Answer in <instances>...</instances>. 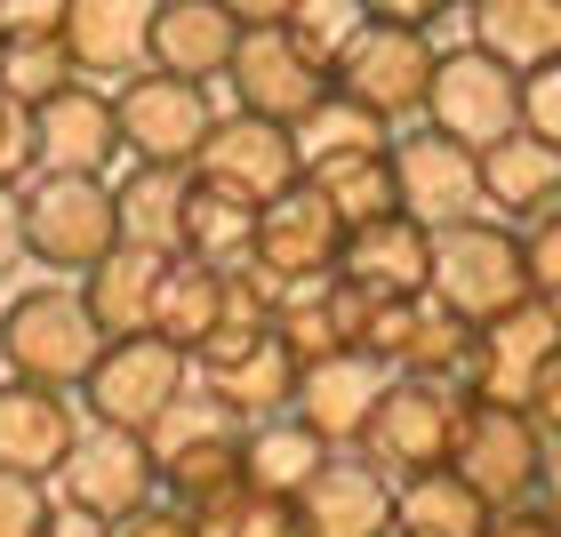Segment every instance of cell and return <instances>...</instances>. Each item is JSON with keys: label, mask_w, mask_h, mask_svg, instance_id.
Masks as SVG:
<instances>
[{"label": "cell", "mask_w": 561, "mask_h": 537, "mask_svg": "<svg viewBox=\"0 0 561 537\" xmlns=\"http://www.w3.org/2000/svg\"><path fill=\"white\" fill-rule=\"evenodd\" d=\"M105 345H113V338L96 329V313L81 305V289H65V281L16 289L9 305H0V369L24 377V386L81 393Z\"/></svg>", "instance_id": "6da1fadb"}, {"label": "cell", "mask_w": 561, "mask_h": 537, "mask_svg": "<svg viewBox=\"0 0 561 537\" xmlns=\"http://www.w3.org/2000/svg\"><path fill=\"white\" fill-rule=\"evenodd\" d=\"M433 297H442L457 321H473V329L497 321V313H514L522 297H538L529 258H522V225L473 217V225L433 233Z\"/></svg>", "instance_id": "7a4b0ae2"}, {"label": "cell", "mask_w": 561, "mask_h": 537, "mask_svg": "<svg viewBox=\"0 0 561 537\" xmlns=\"http://www.w3.org/2000/svg\"><path fill=\"white\" fill-rule=\"evenodd\" d=\"M121 249L113 176H33L24 185V258L48 273H89Z\"/></svg>", "instance_id": "3957f363"}, {"label": "cell", "mask_w": 561, "mask_h": 537, "mask_svg": "<svg viewBox=\"0 0 561 537\" xmlns=\"http://www.w3.org/2000/svg\"><path fill=\"white\" fill-rule=\"evenodd\" d=\"M449 466L490 498V514H505V505H529V498L546 490L553 442L538 433V418L514 409V401H466V425H457Z\"/></svg>", "instance_id": "277c9868"}, {"label": "cell", "mask_w": 561, "mask_h": 537, "mask_svg": "<svg viewBox=\"0 0 561 537\" xmlns=\"http://www.w3.org/2000/svg\"><path fill=\"white\" fill-rule=\"evenodd\" d=\"M457 425H466V386H442V377H386L377 393V418L362 433V457L386 466L393 481L449 466Z\"/></svg>", "instance_id": "5b68a950"}, {"label": "cell", "mask_w": 561, "mask_h": 537, "mask_svg": "<svg viewBox=\"0 0 561 537\" xmlns=\"http://www.w3.org/2000/svg\"><path fill=\"white\" fill-rule=\"evenodd\" d=\"M433 65H442V48H433V33H417V24H362V33L345 41L337 72H329V89L401 129V121H425Z\"/></svg>", "instance_id": "8992f818"}, {"label": "cell", "mask_w": 561, "mask_h": 537, "mask_svg": "<svg viewBox=\"0 0 561 537\" xmlns=\"http://www.w3.org/2000/svg\"><path fill=\"white\" fill-rule=\"evenodd\" d=\"M193 377H201V393H217L241 425H257V418L297 409L305 362L289 353V338H280V329H241V321H225L217 338L193 353Z\"/></svg>", "instance_id": "52a82bcc"}, {"label": "cell", "mask_w": 561, "mask_h": 537, "mask_svg": "<svg viewBox=\"0 0 561 537\" xmlns=\"http://www.w3.org/2000/svg\"><path fill=\"white\" fill-rule=\"evenodd\" d=\"M193 185L209 193H233L249 201V209H265V201H280L289 185H305V152H297V129H280V121L265 113H217L209 145L193 152Z\"/></svg>", "instance_id": "ba28073f"}, {"label": "cell", "mask_w": 561, "mask_h": 537, "mask_svg": "<svg viewBox=\"0 0 561 537\" xmlns=\"http://www.w3.org/2000/svg\"><path fill=\"white\" fill-rule=\"evenodd\" d=\"M193 393V353H176L169 338H113L89 369V425H121V433H152V418Z\"/></svg>", "instance_id": "9c48e42d"}, {"label": "cell", "mask_w": 561, "mask_h": 537, "mask_svg": "<svg viewBox=\"0 0 561 537\" xmlns=\"http://www.w3.org/2000/svg\"><path fill=\"white\" fill-rule=\"evenodd\" d=\"M425 129L490 152L497 137L522 129V72H505L490 48H473V41L466 48H442L433 89H425Z\"/></svg>", "instance_id": "30bf717a"}, {"label": "cell", "mask_w": 561, "mask_h": 537, "mask_svg": "<svg viewBox=\"0 0 561 537\" xmlns=\"http://www.w3.org/2000/svg\"><path fill=\"white\" fill-rule=\"evenodd\" d=\"M362 353L386 377H442V386H466L473 362V321H457L442 297H377L369 305V338Z\"/></svg>", "instance_id": "8fae6325"}, {"label": "cell", "mask_w": 561, "mask_h": 537, "mask_svg": "<svg viewBox=\"0 0 561 537\" xmlns=\"http://www.w3.org/2000/svg\"><path fill=\"white\" fill-rule=\"evenodd\" d=\"M113 105H121L129 161L193 169V152L209 145V129H217L209 81H176V72H161V65H145V72H129V81H113Z\"/></svg>", "instance_id": "7c38bea8"}, {"label": "cell", "mask_w": 561, "mask_h": 537, "mask_svg": "<svg viewBox=\"0 0 561 537\" xmlns=\"http://www.w3.org/2000/svg\"><path fill=\"white\" fill-rule=\"evenodd\" d=\"M561 362V305L553 297H522L514 313L473 329V362H466V401H514L529 409L538 377Z\"/></svg>", "instance_id": "4fadbf2b"}, {"label": "cell", "mask_w": 561, "mask_h": 537, "mask_svg": "<svg viewBox=\"0 0 561 537\" xmlns=\"http://www.w3.org/2000/svg\"><path fill=\"white\" fill-rule=\"evenodd\" d=\"M393 176H401V209H410L417 225H433V233L490 217V193H481V152L457 145V137H442V129L393 137Z\"/></svg>", "instance_id": "5bb4252c"}, {"label": "cell", "mask_w": 561, "mask_h": 537, "mask_svg": "<svg viewBox=\"0 0 561 537\" xmlns=\"http://www.w3.org/2000/svg\"><path fill=\"white\" fill-rule=\"evenodd\" d=\"M57 498L89 505L96 522H129V514H145V505L161 498V466H152L145 433H121V425H89L81 442H72L65 473H57Z\"/></svg>", "instance_id": "9a60e30c"}, {"label": "cell", "mask_w": 561, "mask_h": 537, "mask_svg": "<svg viewBox=\"0 0 561 537\" xmlns=\"http://www.w3.org/2000/svg\"><path fill=\"white\" fill-rule=\"evenodd\" d=\"M225 89H233L241 113H265L280 129H297V121L329 96V72L289 41V24H265V33H241L233 65H225Z\"/></svg>", "instance_id": "2e32d148"}, {"label": "cell", "mask_w": 561, "mask_h": 537, "mask_svg": "<svg viewBox=\"0 0 561 537\" xmlns=\"http://www.w3.org/2000/svg\"><path fill=\"white\" fill-rule=\"evenodd\" d=\"M33 137H41V169L48 176H113V161L129 152V137H121V105H113L105 81L57 89L33 113Z\"/></svg>", "instance_id": "e0dca14e"}, {"label": "cell", "mask_w": 561, "mask_h": 537, "mask_svg": "<svg viewBox=\"0 0 561 537\" xmlns=\"http://www.w3.org/2000/svg\"><path fill=\"white\" fill-rule=\"evenodd\" d=\"M393 490L401 481L386 466H369L362 449H329L321 473L305 481V498H297L305 537H401L393 529Z\"/></svg>", "instance_id": "ac0fdd59"}, {"label": "cell", "mask_w": 561, "mask_h": 537, "mask_svg": "<svg viewBox=\"0 0 561 537\" xmlns=\"http://www.w3.org/2000/svg\"><path fill=\"white\" fill-rule=\"evenodd\" d=\"M345 233L353 225L329 209L313 185H289L280 201L257 209V249H249V258H257L273 281H321V273L345 265Z\"/></svg>", "instance_id": "d6986e66"}, {"label": "cell", "mask_w": 561, "mask_h": 537, "mask_svg": "<svg viewBox=\"0 0 561 537\" xmlns=\"http://www.w3.org/2000/svg\"><path fill=\"white\" fill-rule=\"evenodd\" d=\"M81 433H89V425H81V393L24 386V377H9V386H0V466H9V473L57 481Z\"/></svg>", "instance_id": "ffe728a7"}, {"label": "cell", "mask_w": 561, "mask_h": 537, "mask_svg": "<svg viewBox=\"0 0 561 537\" xmlns=\"http://www.w3.org/2000/svg\"><path fill=\"white\" fill-rule=\"evenodd\" d=\"M152 16L161 0H65V48L81 81H129L152 65Z\"/></svg>", "instance_id": "44dd1931"}, {"label": "cell", "mask_w": 561, "mask_h": 537, "mask_svg": "<svg viewBox=\"0 0 561 537\" xmlns=\"http://www.w3.org/2000/svg\"><path fill=\"white\" fill-rule=\"evenodd\" d=\"M337 273L353 289H369V297H425L433 289V225H417L410 209L353 225Z\"/></svg>", "instance_id": "7402d4cb"}, {"label": "cell", "mask_w": 561, "mask_h": 537, "mask_svg": "<svg viewBox=\"0 0 561 537\" xmlns=\"http://www.w3.org/2000/svg\"><path fill=\"white\" fill-rule=\"evenodd\" d=\"M377 393H386V369L369 353H329V362H305V377H297V418L329 449H362V433L377 418Z\"/></svg>", "instance_id": "603a6c76"}, {"label": "cell", "mask_w": 561, "mask_h": 537, "mask_svg": "<svg viewBox=\"0 0 561 537\" xmlns=\"http://www.w3.org/2000/svg\"><path fill=\"white\" fill-rule=\"evenodd\" d=\"M185 209H193V169L129 161L113 176V217H121V241H129V249L185 258Z\"/></svg>", "instance_id": "cb8c5ba5"}, {"label": "cell", "mask_w": 561, "mask_h": 537, "mask_svg": "<svg viewBox=\"0 0 561 537\" xmlns=\"http://www.w3.org/2000/svg\"><path fill=\"white\" fill-rule=\"evenodd\" d=\"M481 193H490V217H505V225L546 217L561 201V145L529 137V129L497 137L490 152H481Z\"/></svg>", "instance_id": "d4e9b609"}, {"label": "cell", "mask_w": 561, "mask_h": 537, "mask_svg": "<svg viewBox=\"0 0 561 537\" xmlns=\"http://www.w3.org/2000/svg\"><path fill=\"white\" fill-rule=\"evenodd\" d=\"M233 48H241V24L217 0H161V16H152V65L176 81H225Z\"/></svg>", "instance_id": "484cf974"}, {"label": "cell", "mask_w": 561, "mask_h": 537, "mask_svg": "<svg viewBox=\"0 0 561 537\" xmlns=\"http://www.w3.org/2000/svg\"><path fill=\"white\" fill-rule=\"evenodd\" d=\"M321 457H329V442L313 425L297 418V409H280V418H257L241 433V473H249V498H305V481L321 473Z\"/></svg>", "instance_id": "4316f807"}, {"label": "cell", "mask_w": 561, "mask_h": 537, "mask_svg": "<svg viewBox=\"0 0 561 537\" xmlns=\"http://www.w3.org/2000/svg\"><path fill=\"white\" fill-rule=\"evenodd\" d=\"M161 273L169 258H152V249H129L121 241L105 265L81 273V305L96 313L105 338H152V297H161Z\"/></svg>", "instance_id": "83f0119b"}, {"label": "cell", "mask_w": 561, "mask_h": 537, "mask_svg": "<svg viewBox=\"0 0 561 537\" xmlns=\"http://www.w3.org/2000/svg\"><path fill=\"white\" fill-rule=\"evenodd\" d=\"M233 297H225V273L201 265V258H169L161 273V297H152V338H169L176 353H201L225 329Z\"/></svg>", "instance_id": "f1b7e54d"}, {"label": "cell", "mask_w": 561, "mask_h": 537, "mask_svg": "<svg viewBox=\"0 0 561 537\" xmlns=\"http://www.w3.org/2000/svg\"><path fill=\"white\" fill-rule=\"evenodd\" d=\"M473 48H490L505 72H538L561 57V0H473Z\"/></svg>", "instance_id": "f546056e"}, {"label": "cell", "mask_w": 561, "mask_h": 537, "mask_svg": "<svg viewBox=\"0 0 561 537\" xmlns=\"http://www.w3.org/2000/svg\"><path fill=\"white\" fill-rule=\"evenodd\" d=\"M393 529L401 537H481L490 529V498L457 466H433V473H410L393 490Z\"/></svg>", "instance_id": "4dcf8cb0"}, {"label": "cell", "mask_w": 561, "mask_h": 537, "mask_svg": "<svg viewBox=\"0 0 561 537\" xmlns=\"http://www.w3.org/2000/svg\"><path fill=\"white\" fill-rule=\"evenodd\" d=\"M329 209L345 225H369V217H393L401 209V176H393V145H369V152H329V161L305 169Z\"/></svg>", "instance_id": "1f68e13d"}, {"label": "cell", "mask_w": 561, "mask_h": 537, "mask_svg": "<svg viewBox=\"0 0 561 537\" xmlns=\"http://www.w3.org/2000/svg\"><path fill=\"white\" fill-rule=\"evenodd\" d=\"M81 81V65H72L65 33H0V96H16V105H48L57 89Z\"/></svg>", "instance_id": "d6a6232c"}, {"label": "cell", "mask_w": 561, "mask_h": 537, "mask_svg": "<svg viewBox=\"0 0 561 537\" xmlns=\"http://www.w3.org/2000/svg\"><path fill=\"white\" fill-rule=\"evenodd\" d=\"M249 249H257V209H249V201H233V193L193 185V209H185V258L233 273V265H249Z\"/></svg>", "instance_id": "836d02e7"}, {"label": "cell", "mask_w": 561, "mask_h": 537, "mask_svg": "<svg viewBox=\"0 0 561 537\" xmlns=\"http://www.w3.org/2000/svg\"><path fill=\"white\" fill-rule=\"evenodd\" d=\"M369 145H393V121H377L369 105H353V96L329 89L313 113L297 121V152H305V169L329 161V152H369Z\"/></svg>", "instance_id": "e575fe53"}, {"label": "cell", "mask_w": 561, "mask_h": 537, "mask_svg": "<svg viewBox=\"0 0 561 537\" xmlns=\"http://www.w3.org/2000/svg\"><path fill=\"white\" fill-rule=\"evenodd\" d=\"M362 24H369V16H362V0H297V9H289V41H297L321 72H337L345 41L362 33Z\"/></svg>", "instance_id": "d590c367"}, {"label": "cell", "mask_w": 561, "mask_h": 537, "mask_svg": "<svg viewBox=\"0 0 561 537\" xmlns=\"http://www.w3.org/2000/svg\"><path fill=\"white\" fill-rule=\"evenodd\" d=\"M41 176V137H33V105L0 96V185H33Z\"/></svg>", "instance_id": "8d00e7d4"}, {"label": "cell", "mask_w": 561, "mask_h": 537, "mask_svg": "<svg viewBox=\"0 0 561 537\" xmlns=\"http://www.w3.org/2000/svg\"><path fill=\"white\" fill-rule=\"evenodd\" d=\"M48 481H33V473H9L0 466V537H41L48 529Z\"/></svg>", "instance_id": "74e56055"}, {"label": "cell", "mask_w": 561, "mask_h": 537, "mask_svg": "<svg viewBox=\"0 0 561 537\" xmlns=\"http://www.w3.org/2000/svg\"><path fill=\"white\" fill-rule=\"evenodd\" d=\"M522 258H529V281H538V297L561 305V201L546 217H529L522 225Z\"/></svg>", "instance_id": "f35d334b"}, {"label": "cell", "mask_w": 561, "mask_h": 537, "mask_svg": "<svg viewBox=\"0 0 561 537\" xmlns=\"http://www.w3.org/2000/svg\"><path fill=\"white\" fill-rule=\"evenodd\" d=\"M522 129L561 145V57L538 65V72H522Z\"/></svg>", "instance_id": "ab89813d"}, {"label": "cell", "mask_w": 561, "mask_h": 537, "mask_svg": "<svg viewBox=\"0 0 561 537\" xmlns=\"http://www.w3.org/2000/svg\"><path fill=\"white\" fill-rule=\"evenodd\" d=\"M217 537H305V514H297L289 498H249Z\"/></svg>", "instance_id": "60d3db41"}, {"label": "cell", "mask_w": 561, "mask_h": 537, "mask_svg": "<svg viewBox=\"0 0 561 537\" xmlns=\"http://www.w3.org/2000/svg\"><path fill=\"white\" fill-rule=\"evenodd\" d=\"M113 537H209V522H201V514H185L176 498H152L145 514L113 522Z\"/></svg>", "instance_id": "b9f144b4"}, {"label": "cell", "mask_w": 561, "mask_h": 537, "mask_svg": "<svg viewBox=\"0 0 561 537\" xmlns=\"http://www.w3.org/2000/svg\"><path fill=\"white\" fill-rule=\"evenodd\" d=\"M16 265H33L24 258V185H0V281Z\"/></svg>", "instance_id": "7bdbcfd3"}, {"label": "cell", "mask_w": 561, "mask_h": 537, "mask_svg": "<svg viewBox=\"0 0 561 537\" xmlns=\"http://www.w3.org/2000/svg\"><path fill=\"white\" fill-rule=\"evenodd\" d=\"M481 537H561V522L546 514V498H529V505H505V514H490V529Z\"/></svg>", "instance_id": "ee69618b"}, {"label": "cell", "mask_w": 561, "mask_h": 537, "mask_svg": "<svg viewBox=\"0 0 561 537\" xmlns=\"http://www.w3.org/2000/svg\"><path fill=\"white\" fill-rule=\"evenodd\" d=\"M0 33H65V0H0Z\"/></svg>", "instance_id": "f6af8a7d"}, {"label": "cell", "mask_w": 561, "mask_h": 537, "mask_svg": "<svg viewBox=\"0 0 561 537\" xmlns=\"http://www.w3.org/2000/svg\"><path fill=\"white\" fill-rule=\"evenodd\" d=\"M449 0H362L369 24H417V33H433V16H442Z\"/></svg>", "instance_id": "bcb514c9"}, {"label": "cell", "mask_w": 561, "mask_h": 537, "mask_svg": "<svg viewBox=\"0 0 561 537\" xmlns=\"http://www.w3.org/2000/svg\"><path fill=\"white\" fill-rule=\"evenodd\" d=\"M41 537H113V522H96L89 505L57 498V505H48V529H41Z\"/></svg>", "instance_id": "7dc6e473"}, {"label": "cell", "mask_w": 561, "mask_h": 537, "mask_svg": "<svg viewBox=\"0 0 561 537\" xmlns=\"http://www.w3.org/2000/svg\"><path fill=\"white\" fill-rule=\"evenodd\" d=\"M529 418H538V433H546V442L561 449V362L538 377V393H529Z\"/></svg>", "instance_id": "c3c4849f"}, {"label": "cell", "mask_w": 561, "mask_h": 537, "mask_svg": "<svg viewBox=\"0 0 561 537\" xmlns=\"http://www.w3.org/2000/svg\"><path fill=\"white\" fill-rule=\"evenodd\" d=\"M217 9L233 16L241 33H265V24H289V9H297V0H217Z\"/></svg>", "instance_id": "681fc988"}, {"label": "cell", "mask_w": 561, "mask_h": 537, "mask_svg": "<svg viewBox=\"0 0 561 537\" xmlns=\"http://www.w3.org/2000/svg\"><path fill=\"white\" fill-rule=\"evenodd\" d=\"M538 498H546V514L561 522V449H553V466H546V490H538Z\"/></svg>", "instance_id": "f907efd6"}, {"label": "cell", "mask_w": 561, "mask_h": 537, "mask_svg": "<svg viewBox=\"0 0 561 537\" xmlns=\"http://www.w3.org/2000/svg\"><path fill=\"white\" fill-rule=\"evenodd\" d=\"M449 9H473V0H449Z\"/></svg>", "instance_id": "816d5d0a"}]
</instances>
